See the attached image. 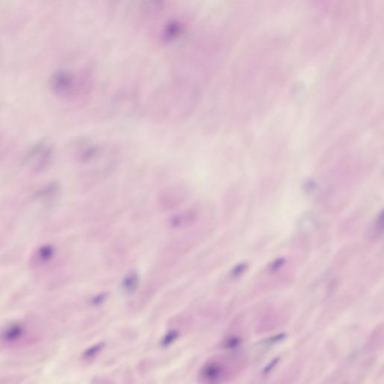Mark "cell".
I'll return each instance as SVG.
<instances>
[{
    "label": "cell",
    "instance_id": "obj_4",
    "mask_svg": "<svg viewBox=\"0 0 384 384\" xmlns=\"http://www.w3.org/2000/svg\"><path fill=\"white\" fill-rule=\"evenodd\" d=\"M200 213L197 207H191L173 214L167 221L168 227L172 230H183L198 223Z\"/></svg>",
    "mask_w": 384,
    "mask_h": 384
},
{
    "label": "cell",
    "instance_id": "obj_3",
    "mask_svg": "<svg viewBox=\"0 0 384 384\" xmlns=\"http://www.w3.org/2000/svg\"><path fill=\"white\" fill-rule=\"evenodd\" d=\"M188 198L185 186H170L164 188L158 195L159 207L164 210L176 209Z\"/></svg>",
    "mask_w": 384,
    "mask_h": 384
},
{
    "label": "cell",
    "instance_id": "obj_6",
    "mask_svg": "<svg viewBox=\"0 0 384 384\" xmlns=\"http://www.w3.org/2000/svg\"><path fill=\"white\" fill-rule=\"evenodd\" d=\"M140 275L135 270H130L123 277L121 282V288L123 293L127 296L135 294L140 287Z\"/></svg>",
    "mask_w": 384,
    "mask_h": 384
},
{
    "label": "cell",
    "instance_id": "obj_1",
    "mask_svg": "<svg viewBox=\"0 0 384 384\" xmlns=\"http://www.w3.org/2000/svg\"><path fill=\"white\" fill-rule=\"evenodd\" d=\"M49 88L55 96L68 98L74 96L78 90L76 76L71 71L59 69L49 78Z\"/></svg>",
    "mask_w": 384,
    "mask_h": 384
},
{
    "label": "cell",
    "instance_id": "obj_2",
    "mask_svg": "<svg viewBox=\"0 0 384 384\" xmlns=\"http://www.w3.org/2000/svg\"><path fill=\"white\" fill-rule=\"evenodd\" d=\"M53 148L48 142L41 141L34 145L25 156L23 165L32 172L42 171L51 162Z\"/></svg>",
    "mask_w": 384,
    "mask_h": 384
},
{
    "label": "cell",
    "instance_id": "obj_14",
    "mask_svg": "<svg viewBox=\"0 0 384 384\" xmlns=\"http://www.w3.org/2000/svg\"><path fill=\"white\" fill-rule=\"evenodd\" d=\"M285 260L282 258L278 259V260H276V261L274 262V263H273V265H272L271 269L273 270V271H276V270L280 269L281 267H282V266H283L284 263H285Z\"/></svg>",
    "mask_w": 384,
    "mask_h": 384
},
{
    "label": "cell",
    "instance_id": "obj_9",
    "mask_svg": "<svg viewBox=\"0 0 384 384\" xmlns=\"http://www.w3.org/2000/svg\"><path fill=\"white\" fill-rule=\"evenodd\" d=\"M104 347V343L100 342L98 343V344H95V345L90 347V348H87V349L84 351V354H83V358L85 359V360H92V359H94L95 357H96V356L102 351Z\"/></svg>",
    "mask_w": 384,
    "mask_h": 384
},
{
    "label": "cell",
    "instance_id": "obj_8",
    "mask_svg": "<svg viewBox=\"0 0 384 384\" xmlns=\"http://www.w3.org/2000/svg\"><path fill=\"white\" fill-rule=\"evenodd\" d=\"M54 254V250L51 246H43L36 252V260L39 263H47L49 261Z\"/></svg>",
    "mask_w": 384,
    "mask_h": 384
},
{
    "label": "cell",
    "instance_id": "obj_15",
    "mask_svg": "<svg viewBox=\"0 0 384 384\" xmlns=\"http://www.w3.org/2000/svg\"><path fill=\"white\" fill-rule=\"evenodd\" d=\"M279 358L275 359L274 360H273L272 361V363H270V365H268L264 369V373L265 374H267V373L270 372V371H272V370L273 369V368H275V366H276V365H277V363H279Z\"/></svg>",
    "mask_w": 384,
    "mask_h": 384
},
{
    "label": "cell",
    "instance_id": "obj_11",
    "mask_svg": "<svg viewBox=\"0 0 384 384\" xmlns=\"http://www.w3.org/2000/svg\"><path fill=\"white\" fill-rule=\"evenodd\" d=\"M107 293H100V294H98L93 298L91 302L92 304H93V305H96V306L101 305L105 301V299H107Z\"/></svg>",
    "mask_w": 384,
    "mask_h": 384
},
{
    "label": "cell",
    "instance_id": "obj_16",
    "mask_svg": "<svg viewBox=\"0 0 384 384\" xmlns=\"http://www.w3.org/2000/svg\"><path fill=\"white\" fill-rule=\"evenodd\" d=\"M285 337V336L284 334H280V335H275V336H273V338H270L269 341H268V343L278 342V341H281V340L283 339Z\"/></svg>",
    "mask_w": 384,
    "mask_h": 384
},
{
    "label": "cell",
    "instance_id": "obj_5",
    "mask_svg": "<svg viewBox=\"0 0 384 384\" xmlns=\"http://www.w3.org/2000/svg\"><path fill=\"white\" fill-rule=\"evenodd\" d=\"M224 365L218 361H209L201 368L200 378L204 384H219L225 378Z\"/></svg>",
    "mask_w": 384,
    "mask_h": 384
},
{
    "label": "cell",
    "instance_id": "obj_10",
    "mask_svg": "<svg viewBox=\"0 0 384 384\" xmlns=\"http://www.w3.org/2000/svg\"><path fill=\"white\" fill-rule=\"evenodd\" d=\"M178 335H179V332L178 331H169L162 338L161 345L163 347V348H166V347L171 345L173 342L176 341V338H178Z\"/></svg>",
    "mask_w": 384,
    "mask_h": 384
},
{
    "label": "cell",
    "instance_id": "obj_7",
    "mask_svg": "<svg viewBox=\"0 0 384 384\" xmlns=\"http://www.w3.org/2000/svg\"><path fill=\"white\" fill-rule=\"evenodd\" d=\"M23 333H24V328L23 326L19 324H14L9 326L3 332L2 338L6 342H14L21 338Z\"/></svg>",
    "mask_w": 384,
    "mask_h": 384
},
{
    "label": "cell",
    "instance_id": "obj_13",
    "mask_svg": "<svg viewBox=\"0 0 384 384\" xmlns=\"http://www.w3.org/2000/svg\"><path fill=\"white\" fill-rule=\"evenodd\" d=\"M246 269V265L241 263V264L237 265V266L234 268L232 271V275L234 277H238L240 275L243 274L244 273L245 270Z\"/></svg>",
    "mask_w": 384,
    "mask_h": 384
},
{
    "label": "cell",
    "instance_id": "obj_12",
    "mask_svg": "<svg viewBox=\"0 0 384 384\" xmlns=\"http://www.w3.org/2000/svg\"><path fill=\"white\" fill-rule=\"evenodd\" d=\"M240 344V339L237 337H232L226 341L225 347L227 349L237 348Z\"/></svg>",
    "mask_w": 384,
    "mask_h": 384
}]
</instances>
